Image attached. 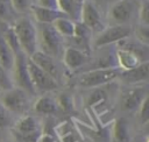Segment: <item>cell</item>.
<instances>
[{"label": "cell", "mask_w": 149, "mask_h": 142, "mask_svg": "<svg viewBox=\"0 0 149 142\" xmlns=\"http://www.w3.org/2000/svg\"><path fill=\"white\" fill-rule=\"evenodd\" d=\"M37 44L40 51L45 55L59 59L64 52V37L55 29L51 23H37Z\"/></svg>", "instance_id": "obj_1"}, {"label": "cell", "mask_w": 149, "mask_h": 142, "mask_svg": "<svg viewBox=\"0 0 149 142\" xmlns=\"http://www.w3.org/2000/svg\"><path fill=\"white\" fill-rule=\"evenodd\" d=\"M12 28L16 35L21 50L28 57H30L38 50L36 24H34V22L29 17L22 16L16 19Z\"/></svg>", "instance_id": "obj_2"}, {"label": "cell", "mask_w": 149, "mask_h": 142, "mask_svg": "<svg viewBox=\"0 0 149 142\" xmlns=\"http://www.w3.org/2000/svg\"><path fill=\"white\" fill-rule=\"evenodd\" d=\"M121 73L119 68L91 69L84 71L78 77V85L85 88H97L116 79Z\"/></svg>", "instance_id": "obj_3"}, {"label": "cell", "mask_w": 149, "mask_h": 142, "mask_svg": "<svg viewBox=\"0 0 149 142\" xmlns=\"http://www.w3.org/2000/svg\"><path fill=\"white\" fill-rule=\"evenodd\" d=\"M0 102L10 113L24 114L30 107V94L20 87H12L2 91L0 94Z\"/></svg>", "instance_id": "obj_4"}, {"label": "cell", "mask_w": 149, "mask_h": 142, "mask_svg": "<svg viewBox=\"0 0 149 142\" xmlns=\"http://www.w3.org/2000/svg\"><path fill=\"white\" fill-rule=\"evenodd\" d=\"M140 3L136 0H118L113 2L108 12V20L112 24H129L139 14Z\"/></svg>", "instance_id": "obj_5"}, {"label": "cell", "mask_w": 149, "mask_h": 142, "mask_svg": "<svg viewBox=\"0 0 149 142\" xmlns=\"http://www.w3.org/2000/svg\"><path fill=\"white\" fill-rule=\"evenodd\" d=\"M132 27L129 24H111L102 29L93 41L95 48L107 47L112 43L120 42L132 35Z\"/></svg>", "instance_id": "obj_6"}, {"label": "cell", "mask_w": 149, "mask_h": 142, "mask_svg": "<svg viewBox=\"0 0 149 142\" xmlns=\"http://www.w3.org/2000/svg\"><path fill=\"white\" fill-rule=\"evenodd\" d=\"M27 59L28 56L23 51H19L15 54L14 57V65H13V72H14V84L16 87L22 88L30 95H35L36 92L34 90V86L30 80L28 66H27Z\"/></svg>", "instance_id": "obj_7"}, {"label": "cell", "mask_w": 149, "mask_h": 142, "mask_svg": "<svg viewBox=\"0 0 149 142\" xmlns=\"http://www.w3.org/2000/svg\"><path fill=\"white\" fill-rule=\"evenodd\" d=\"M13 134L17 142H37L41 134L40 123L36 118L24 115L15 123Z\"/></svg>", "instance_id": "obj_8"}, {"label": "cell", "mask_w": 149, "mask_h": 142, "mask_svg": "<svg viewBox=\"0 0 149 142\" xmlns=\"http://www.w3.org/2000/svg\"><path fill=\"white\" fill-rule=\"evenodd\" d=\"M27 66L30 76L31 84L34 86L35 92H50L58 87V83L50 77L47 72H44L42 69H40L29 57L27 59Z\"/></svg>", "instance_id": "obj_9"}, {"label": "cell", "mask_w": 149, "mask_h": 142, "mask_svg": "<svg viewBox=\"0 0 149 142\" xmlns=\"http://www.w3.org/2000/svg\"><path fill=\"white\" fill-rule=\"evenodd\" d=\"M148 97L147 87L144 86H136L126 90L121 95V105L125 111L133 112L139 109L142 101Z\"/></svg>", "instance_id": "obj_10"}, {"label": "cell", "mask_w": 149, "mask_h": 142, "mask_svg": "<svg viewBox=\"0 0 149 142\" xmlns=\"http://www.w3.org/2000/svg\"><path fill=\"white\" fill-rule=\"evenodd\" d=\"M40 69H42L44 72H47L50 77H52L57 83H58V78L61 76V70L59 66L57 64V61L48 55H45L44 52L37 50L35 54H33L29 57Z\"/></svg>", "instance_id": "obj_11"}, {"label": "cell", "mask_w": 149, "mask_h": 142, "mask_svg": "<svg viewBox=\"0 0 149 142\" xmlns=\"http://www.w3.org/2000/svg\"><path fill=\"white\" fill-rule=\"evenodd\" d=\"M85 24L90 30L98 29L101 26V16L98 8L90 1H85L81 5V13H80V21Z\"/></svg>", "instance_id": "obj_12"}, {"label": "cell", "mask_w": 149, "mask_h": 142, "mask_svg": "<svg viewBox=\"0 0 149 142\" xmlns=\"http://www.w3.org/2000/svg\"><path fill=\"white\" fill-rule=\"evenodd\" d=\"M62 59L68 69L77 70V69L84 66L88 62V55H87V52H84L79 49L69 47V48L64 49Z\"/></svg>", "instance_id": "obj_13"}, {"label": "cell", "mask_w": 149, "mask_h": 142, "mask_svg": "<svg viewBox=\"0 0 149 142\" xmlns=\"http://www.w3.org/2000/svg\"><path fill=\"white\" fill-rule=\"evenodd\" d=\"M148 76H149V62H143V63L139 64L137 66H135L130 70L121 71L119 77L125 83L135 85V84H139V83L147 81Z\"/></svg>", "instance_id": "obj_14"}, {"label": "cell", "mask_w": 149, "mask_h": 142, "mask_svg": "<svg viewBox=\"0 0 149 142\" xmlns=\"http://www.w3.org/2000/svg\"><path fill=\"white\" fill-rule=\"evenodd\" d=\"M35 20L37 23H52L55 20L59 17H68L64 13H62L58 9H50V8H44L37 5H33L30 8Z\"/></svg>", "instance_id": "obj_15"}, {"label": "cell", "mask_w": 149, "mask_h": 142, "mask_svg": "<svg viewBox=\"0 0 149 142\" xmlns=\"http://www.w3.org/2000/svg\"><path fill=\"white\" fill-rule=\"evenodd\" d=\"M115 58H116L118 68L121 71L130 70V69L137 66L139 64L143 63L134 52L126 50V49H122V48H120L115 51Z\"/></svg>", "instance_id": "obj_16"}, {"label": "cell", "mask_w": 149, "mask_h": 142, "mask_svg": "<svg viewBox=\"0 0 149 142\" xmlns=\"http://www.w3.org/2000/svg\"><path fill=\"white\" fill-rule=\"evenodd\" d=\"M34 109L36 111V113L38 114H44V115H52L56 114L59 109L57 100L55 98H52L51 95H42L40 97L35 105H34Z\"/></svg>", "instance_id": "obj_17"}, {"label": "cell", "mask_w": 149, "mask_h": 142, "mask_svg": "<svg viewBox=\"0 0 149 142\" xmlns=\"http://www.w3.org/2000/svg\"><path fill=\"white\" fill-rule=\"evenodd\" d=\"M112 142H132L129 123L125 118H119L112 132Z\"/></svg>", "instance_id": "obj_18"}, {"label": "cell", "mask_w": 149, "mask_h": 142, "mask_svg": "<svg viewBox=\"0 0 149 142\" xmlns=\"http://www.w3.org/2000/svg\"><path fill=\"white\" fill-rule=\"evenodd\" d=\"M57 8L73 22L80 21L81 5L74 0H57Z\"/></svg>", "instance_id": "obj_19"}, {"label": "cell", "mask_w": 149, "mask_h": 142, "mask_svg": "<svg viewBox=\"0 0 149 142\" xmlns=\"http://www.w3.org/2000/svg\"><path fill=\"white\" fill-rule=\"evenodd\" d=\"M14 57H15V55L12 51V49L9 48V45L7 44L6 40L3 38V35H2L1 29H0V64L7 71L13 70Z\"/></svg>", "instance_id": "obj_20"}, {"label": "cell", "mask_w": 149, "mask_h": 142, "mask_svg": "<svg viewBox=\"0 0 149 142\" xmlns=\"http://www.w3.org/2000/svg\"><path fill=\"white\" fill-rule=\"evenodd\" d=\"M74 23L69 17H59L55 20L51 24L55 27V29L65 38V37H72L74 34Z\"/></svg>", "instance_id": "obj_21"}, {"label": "cell", "mask_w": 149, "mask_h": 142, "mask_svg": "<svg viewBox=\"0 0 149 142\" xmlns=\"http://www.w3.org/2000/svg\"><path fill=\"white\" fill-rule=\"evenodd\" d=\"M15 10L13 9L9 0H0V22L9 23L15 20Z\"/></svg>", "instance_id": "obj_22"}, {"label": "cell", "mask_w": 149, "mask_h": 142, "mask_svg": "<svg viewBox=\"0 0 149 142\" xmlns=\"http://www.w3.org/2000/svg\"><path fill=\"white\" fill-rule=\"evenodd\" d=\"M134 33H135V37L137 42H140L143 45L149 44V27L148 26L140 23L134 29Z\"/></svg>", "instance_id": "obj_23"}, {"label": "cell", "mask_w": 149, "mask_h": 142, "mask_svg": "<svg viewBox=\"0 0 149 142\" xmlns=\"http://www.w3.org/2000/svg\"><path fill=\"white\" fill-rule=\"evenodd\" d=\"M14 87L13 79L10 78L8 71L0 64V91H7Z\"/></svg>", "instance_id": "obj_24"}, {"label": "cell", "mask_w": 149, "mask_h": 142, "mask_svg": "<svg viewBox=\"0 0 149 142\" xmlns=\"http://www.w3.org/2000/svg\"><path fill=\"white\" fill-rule=\"evenodd\" d=\"M13 9L15 13H26L30 10L33 3V0H9Z\"/></svg>", "instance_id": "obj_25"}, {"label": "cell", "mask_w": 149, "mask_h": 142, "mask_svg": "<svg viewBox=\"0 0 149 142\" xmlns=\"http://www.w3.org/2000/svg\"><path fill=\"white\" fill-rule=\"evenodd\" d=\"M148 105H149V98L147 97L139 107V118H140L141 123L143 125H146L149 120V106Z\"/></svg>", "instance_id": "obj_26"}, {"label": "cell", "mask_w": 149, "mask_h": 142, "mask_svg": "<svg viewBox=\"0 0 149 142\" xmlns=\"http://www.w3.org/2000/svg\"><path fill=\"white\" fill-rule=\"evenodd\" d=\"M12 115H10V112H8L3 106L2 104L0 102V129L2 128H7L12 125Z\"/></svg>", "instance_id": "obj_27"}, {"label": "cell", "mask_w": 149, "mask_h": 142, "mask_svg": "<svg viewBox=\"0 0 149 142\" xmlns=\"http://www.w3.org/2000/svg\"><path fill=\"white\" fill-rule=\"evenodd\" d=\"M139 19H140V23L148 26L149 24V7H148V1L143 0L142 3L140 5L139 8Z\"/></svg>", "instance_id": "obj_28"}, {"label": "cell", "mask_w": 149, "mask_h": 142, "mask_svg": "<svg viewBox=\"0 0 149 142\" xmlns=\"http://www.w3.org/2000/svg\"><path fill=\"white\" fill-rule=\"evenodd\" d=\"M57 104H58V107L64 109V111H69V109L72 108V100H71L70 95H68V94L59 95V98L57 100Z\"/></svg>", "instance_id": "obj_29"}, {"label": "cell", "mask_w": 149, "mask_h": 142, "mask_svg": "<svg viewBox=\"0 0 149 142\" xmlns=\"http://www.w3.org/2000/svg\"><path fill=\"white\" fill-rule=\"evenodd\" d=\"M37 1H38L37 6H41L44 8H50V9H58L57 0H37Z\"/></svg>", "instance_id": "obj_30"}, {"label": "cell", "mask_w": 149, "mask_h": 142, "mask_svg": "<svg viewBox=\"0 0 149 142\" xmlns=\"http://www.w3.org/2000/svg\"><path fill=\"white\" fill-rule=\"evenodd\" d=\"M37 141H38V142H56V141L54 140V137H51L50 135H44V136H40Z\"/></svg>", "instance_id": "obj_31"}, {"label": "cell", "mask_w": 149, "mask_h": 142, "mask_svg": "<svg viewBox=\"0 0 149 142\" xmlns=\"http://www.w3.org/2000/svg\"><path fill=\"white\" fill-rule=\"evenodd\" d=\"M132 142H148V139H147V136H140V137L133 140Z\"/></svg>", "instance_id": "obj_32"}, {"label": "cell", "mask_w": 149, "mask_h": 142, "mask_svg": "<svg viewBox=\"0 0 149 142\" xmlns=\"http://www.w3.org/2000/svg\"><path fill=\"white\" fill-rule=\"evenodd\" d=\"M76 2H78V3H80V5H83L85 1H87V0H74Z\"/></svg>", "instance_id": "obj_33"}, {"label": "cell", "mask_w": 149, "mask_h": 142, "mask_svg": "<svg viewBox=\"0 0 149 142\" xmlns=\"http://www.w3.org/2000/svg\"><path fill=\"white\" fill-rule=\"evenodd\" d=\"M0 142H2V136H1V134H0Z\"/></svg>", "instance_id": "obj_34"}, {"label": "cell", "mask_w": 149, "mask_h": 142, "mask_svg": "<svg viewBox=\"0 0 149 142\" xmlns=\"http://www.w3.org/2000/svg\"><path fill=\"white\" fill-rule=\"evenodd\" d=\"M0 92H1V91H0Z\"/></svg>", "instance_id": "obj_35"}]
</instances>
